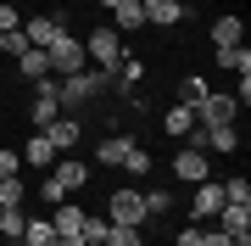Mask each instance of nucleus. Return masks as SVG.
<instances>
[{
  "instance_id": "e433bc0d",
  "label": "nucleus",
  "mask_w": 251,
  "mask_h": 246,
  "mask_svg": "<svg viewBox=\"0 0 251 246\" xmlns=\"http://www.w3.org/2000/svg\"><path fill=\"white\" fill-rule=\"evenodd\" d=\"M56 246H84V235H56Z\"/></svg>"
},
{
  "instance_id": "39448f33",
  "label": "nucleus",
  "mask_w": 251,
  "mask_h": 246,
  "mask_svg": "<svg viewBox=\"0 0 251 246\" xmlns=\"http://www.w3.org/2000/svg\"><path fill=\"white\" fill-rule=\"evenodd\" d=\"M145 219H151V213H145V196L140 191H117L112 201H106V224H145Z\"/></svg>"
},
{
  "instance_id": "cd10ccee",
  "label": "nucleus",
  "mask_w": 251,
  "mask_h": 246,
  "mask_svg": "<svg viewBox=\"0 0 251 246\" xmlns=\"http://www.w3.org/2000/svg\"><path fill=\"white\" fill-rule=\"evenodd\" d=\"M224 201H234V207H251V185L240 179V173H234V179L224 185Z\"/></svg>"
},
{
  "instance_id": "0eeeda50",
  "label": "nucleus",
  "mask_w": 251,
  "mask_h": 246,
  "mask_svg": "<svg viewBox=\"0 0 251 246\" xmlns=\"http://www.w3.org/2000/svg\"><path fill=\"white\" fill-rule=\"evenodd\" d=\"M234 112H240L234 95H212V90H206L201 107H196V123H234Z\"/></svg>"
},
{
  "instance_id": "bb28decb",
  "label": "nucleus",
  "mask_w": 251,
  "mask_h": 246,
  "mask_svg": "<svg viewBox=\"0 0 251 246\" xmlns=\"http://www.w3.org/2000/svg\"><path fill=\"white\" fill-rule=\"evenodd\" d=\"M84 246H100V235H106V219H100V213H84Z\"/></svg>"
},
{
  "instance_id": "7c9ffc66",
  "label": "nucleus",
  "mask_w": 251,
  "mask_h": 246,
  "mask_svg": "<svg viewBox=\"0 0 251 246\" xmlns=\"http://www.w3.org/2000/svg\"><path fill=\"white\" fill-rule=\"evenodd\" d=\"M123 168H128V173H151V157H145V151L134 146V151H128V163H123Z\"/></svg>"
},
{
  "instance_id": "9d476101",
  "label": "nucleus",
  "mask_w": 251,
  "mask_h": 246,
  "mask_svg": "<svg viewBox=\"0 0 251 246\" xmlns=\"http://www.w3.org/2000/svg\"><path fill=\"white\" fill-rule=\"evenodd\" d=\"M218 207H224V185H218V179H201L196 185V224L201 219H218Z\"/></svg>"
},
{
  "instance_id": "6e6552de",
  "label": "nucleus",
  "mask_w": 251,
  "mask_h": 246,
  "mask_svg": "<svg viewBox=\"0 0 251 246\" xmlns=\"http://www.w3.org/2000/svg\"><path fill=\"white\" fill-rule=\"evenodd\" d=\"M23 34H28V45H34V51H50L56 39L67 34V28H62V17H28V23H23Z\"/></svg>"
},
{
  "instance_id": "b1692460",
  "label": "nucleus",
  "mask_w": 251,
  "mask_h": 246,
  "mask_svg": "<svg viewBox=\"0 0 251 246\" xmlns=\"http://www.w3.org/2000/svg\"><path fill=\"white\" fill-rule=\"evenodd\" d=\"M23 246H56V224H50V219L28 224V229H23Z\"/></svg>"
},
{
  "instance_id": "f257e3e1",
  "label": "nucleus",
  "mask_w": 251,
  "mask_h": 246,
  "mask_svg": "<svg viewBox=\"0 0 251 246\" xmlns=\"http://www.w3.org/2000/svg\"><path fill=\"white\" fill-rule=\"evenodd\" d=\"M84 56H90L100 73H117V62H123V34H117V28H95V34L84 39Z\"/></svg>"
},
{
  "instance_id": "393cba45",
  "label": "nucleus",
  "mask_w": 251,
  "mask_h": 246,
  "mask_svg": "<svg viewBox=\"0 0 251 246\" xmlns=\"http://www.w3.org/2000/svg\"><path fill=\"white\" fill-rule=\"evenodd\" d=\"M23 229H28V219H23V213H17V207H6V213H0V235H6L11 246H17V241H23Z\"/></svg>"
},
{
  "instance_id": "473e14b6",
  "label": "nucleus",
  "mask_w": 251,
  "mask_h": 246,
  "mask_svg": "<svg viewBox=\"0 0 251 246\" xmlns=\"http://www.w3.org/2000/svg\"><path fill=\"white\" fill-rule=\"evenodd\" d=\"M201 246H234V235H224V229H201Z\"/></svg>"
},
{
  "instance_id": "ddd939ff",
  "label": "nucleus",
  "mask_w": 251,
  "mask_h": 246,
  "mask_svg": "<svg viewBox=\"0 0 251 246\" xmlns=\"http://www.w3.org/2000/svg\"><path fill=\"white\" fill-rule=\"evenodd\" d=\"M218 224H224V235H251V207L224 201V207H218Z\"/></svg>"
},
{
  "instance_id": "412c9836",
  "label": "nucleus",
  "mask_w": 251,
  "mask_h": 246,
  "mask_svg": "<svg viewBox=\"0 0 251 246\" xmlns=\"http://www.w3.org/2000/svg\"><path fill=\"white\" fill-rule=\"evenodd\" d=\"M240 34H246L240 17H218V23H212V45H246Z\"/></svg>"
},
{
  "instance_id": "dca6fc26",
  "label": "nucleus",
  "mask_w": 251,
  "mask_h": 246,
  "mask_svg": "<svg viewBox=\"0 0 251 246\" xmlns=\"http://www.w3.org/2000/svg\"><path fill=\"white\" fill-rule=\"evenodd\" d=\"M50 179L62 185V196H67V191H78V185L90 179V168H84V163H73V157H62V163H56V173H50Z\"/></svg>"
},
{
  "instance_id": "c9c22d12",
  "label": "nucleus",
  "mask_w": 251,
  "mask_h": 246,
  "mask_svg": "<svg viewBox=\"0 0 251 246\" xmlns=\"http://www.w3.org/2000/svg\"><path fill=\"white\" fill-rule=\"evenodd\" d=\"M179 246H201V224H190V229H179Z\"/></svg>"
},
{
  "instance_id": "f704fd0d",
  "label": "nucleus",
  "mask_w": 251,
  "mask_h": 246,
  "mask_svg": "<svg viewBox=\"0 0 251 246\" xmlns=\"http://www.w3.org/2000/svg\"><path fill=\"white\" fill-rule=\"evenodd\" d=\"M0 179H17V151H0Z\"/></svg>"
},
{
  "instance_id": "a878e982",
  "label": "nucleus",
  "mask_w": 251,
  "mask_h": 246,
  "mask_svg": "<svg viewBox=\"0 0 251 246\" xmlns=\"http://www.w3.org/2000/svg\"><path fill=\"white\" fill-rule=\"evenodd\" d=\"M201 95H206V79H184V84H179V107L196 112V107H201Z\"/></svg>"
},
{
  "instance_id": "aec40b11",
  "label": "nucleus",
  "mask_w": 251,
  "mask_h": 246,
  "mask_svg": "<svg viewBox=\"0 0 251 246\" xmlns=\"http://www.w3.org/2000/svg\"><path fill=\"white\" fill-rule=\"evenodd\" d=\"M100 246H145V235L134 224H106V235H100Z\"/></svg>"
},
{
  "instance_id": "5701e85b",
  "label": "nucleus",
  "mask_w": 251,
  "mask_h": 246,
  "mask_svg": "<svg viewBox=\"0 0 251 246\" xmlns=\"http://www.w3.org/2000/svg\"><path fill=\"white\" fill-rule=\"evenodd\" d=\"M162 129H168V135H179V140H184L190 129H196V112H190V107H173L168 118H162Z\"/></svg>"
},
{
  "instance_id": "1a4fd4ad",
  "label": "nucleus",
  "mask_w": 251,
  "mask_h": 246,
  "mask_svg": "<svg viewBox=\"0 0 251 246\" xmlns=\"http://www.w3.org/2000/svg\"><path fill=\"white\" fill-rule=\"evenodd\" d=\"M173 173H179L184 185H201V179H212V163H206V151H179V163H173Z\"/></svg>"
},
{
  "instance_id": "423d86ee",
  "label": "nucleus",
  "mask_w": 251,
  "mask_h": 246,
  "mask_svg": "<svg viewBox=\"0 0 251 246\" xmlns=\"http://www.w3.org/2000/svg\"><path fill=\"white\" fill-rule=\"evenodd\" d=\"M28 118H34L39 129L62 118V107H56V79H34V107H28Z\"/></svg>"
},
{
  "instance_id": "a211bd4d",
  "label": "nucleus",
  "mask_w": 251,
  "mask_h": 246,
  "mask_svg": "<svg viewBox=\"0 0 251 246\" xmlns=\"http://www.w3.org/2000/svg\"><path fill=\"white\" fill-rule=\"evenodd\" d=\"M39 135H45V140H50L56 151H67V146H78V123H62V118H56V123H45V129H39Z\"/></svg>"
},
{
  "instance_id": "9b49d317",
  "label": "nucleus",
  "mask_w": 251,
  "mask_h": 246,
  "mask_svg": "<svg viewBox=\"0 0 251 246\" xmlns=\"http://www.w3.org/2000/svg\"><path fill=\"white\" fill-rule=\"evenodd\" d=\"M145 23H156V28L184 23V0H145Z\"/></svg>"
},
{
  "instance_id": "72a5a7b5",
  "label": "nucleus",
  "mask_w": 251,
  "mask_h": 246,
  "mask_svg": "<svg viewBox=\"0 0 251 246\" xmlns=\"http://www.w3.org/2000/svg\"><path fill=\"white\" fill-rule=\"evenodd\" d=\"M28 51V34H23V28H17V34H6V56H23Z\"/></svg>"
},
{
  "instance_id": "7ed1b4c3",
  "label": "nucleus",
  "mask_w": 251,
  "mask_h": 246,
  "mask_svg": "<svg viewBox=\"0 0 251 246\" xmlns=\"http://www.w3.org/2000/svg\"><path fill=\"white\" fill-rule=\"evenodd\" d=\"M234 146H240L234 123H196L190 129V151H234Z\"/></svg>"
},
{
  "instance_id": "4468645a",
  "label": "nucleus",
  "mask_w": 251,
  "mask_h": 246,
  "mask_svg": "<svg viewBox=\"0 0 251 246\" xmlns=\"http://www.w3.org/2000/svg\"><path fill=\"white\" fill-rule=\"evenodd\" d=\"M50 224H56V235H78V229H84V207H73V201H56Z\"/></svg>"
},
{
  "instance_id": "4c0bfd02",
  "label": "nucleus",
  "mask_w": 251,
  "mask_h": 246,
  "mask_svg": "<svg viewBox=\"0 0 251 246\" xmlns=\"http://www.w3.org/2000/svg\"><path fill=\"white\" fill-rule=\"evenodd\" d=\"M0 56H6V34H0Z\"/></svg>"
},
{
  "instance_id": "f3484780",
  "label": "nucleus",
  "mask_w": 251,
  "mask_h": 246,
  "mask_svg": "<svg viewBox=\"0 0 251 246\" xmlns=\"http://www.w3.org/2000/svg\"><path fill=\"white\" fill-rule=\"evenodd\" d=\"M218 67H224V73H251V51L246 45H218Z\"/></svg>"
},
{
  "instance_id": "c85d7f7f",
  "label": "nucleus",
  "mask_w": 251,
  "mask_h": 246,
  "mask_svg": "<svg viewBox=\"0 0 251 246\" xmlns=\"http://www.w3.org/2000/svg\"><path fill=\"white\" fill-rule=\"evenodd\" d=\"M0 207H23V179H0Z\"/></svg>"
},
{
  "instance_id": "20e7f679",
  "label": "nucleus",
  "mask_w": 251,
  "mask_h": 246,
  "mask_svg": "<svg viewBox=\"0 0 251 246\" xmlns=\"http://www.w3.org/2000/svg\"><path fill=\"white\" fill-rule=\"evenodd\" d=\"M45 56H50V73H62V79L84 73V62H90V56H84V39H73V34H62Z\"/></svg>"
},
{
  "instance_id": "c756f323",
  "label": "nucleus",
  "mask_w": 251,
  "mask_h": 246,
  "mask_svg": "<svg viewBox=\"0 0 251 246\" xmlns=\"http://www.w3.org/2000/svg\"><path fill=\"white\" fill-rule=\"evenodd\" d=\"M168 207H173L168 191H151V196H145V213H168Z\"/></svg>"
},
{
  "instance_id": "58836bf2",
  "label": "nucleus",
  "mask_w": 251,
  "mask_h": 246,
  "mask_svg": "<svg viewBox=\"0 0 251 246\" xmlns=\"http://www.w3.org/2000/svg\"><path fill=\"white\" fill-rule=\"evenodd\" d=\"M100 6H117V0H100Z\"/></svg>"
},
{
  "instance_id": "f03ea898",
  "label": "nucleus",
  "mask_w": 251,
  "mask_h": 246,
  "mask_svg": "<svg viewBox=\"0 0 251 246\" xmlns=\"http://www.w3.org/2000/svg\"><path fill=\"white\" fill-rule=\"evenodd\" d=\"M106 79L112 73H73V79H62V84H56V107H84L90 95L106 90Z\"/></svg>"
},
{
  "instance_id": "ea45409f",
  "label": "nucleus",
  "mask_w": 251,
  "mask_h": 246,
  "mask_svg": "<svg viewBox=\"0 0 251 246\" xmlns=\"http://www.w3.org/2000/svg\"><path fill=\"white\" fill-rule=\"evenodd\" d=\"M0 213H6V207H0Z\"/></svg>"
},
{
  "instance_id": "4be33fe9",
  "label": "nucleus",
  "mask_w": 251,
  "mask_h": 246,
  "mask_svg": "<svg viewBox=\"0 0 251 246\" xmlns=\"http://www.w3.org/2000/svg\"><path fill=\"white\" fill-rule=\"evenodd\" d=\"M23 163H34V168H45V163H56V146H50L45 135H34V140H28V146H23Z\"/></svg>"
},
{
  "instance_id": "f8f14e48",
  "label": "nucleus",
  "mask_w": 251,
  "mask_h": 246,
  "mask_svg": "<svg viewBox=\"0 0 251 246\" xmlns=\"http://www.w3.org/2000/svg\"><path fill=\"white\" fill-rule=\"evenodd\" d=\"M112 17H117V34H134V28H145V0H117Z\"/></svg>"
},
{
  "instance_id": "2eb2a0df",
  "label": "nucleus",
  "mask_w": 251,
  "mask_h": 246,
  "mask_svg": "<svg viewBox=\"0 0 251 246\" xmlns=\"http://www.w3.org/2000/svg\"><path fill=\"white\" fill-rule=\"evenodd\" d=\"M128 151H134V140H128V135H106V140H100V163H106V168H123Z\"/></svg>"
},
{
  "instance_id": "2f4dec72",
  "label": "nucleus",
  "mask_w": 251,
  "mask_h": 246,
  "mask_svg": "<svg viewBox=\"0 0 251 246\" xmlns=\"http://www.w3.org/2000/svg\"><path fill=\"white\" fill-rule=\"evenodd\" d=\"M17 28H23L17 23V6H0V34H17Z\"/></svg>"
},
{
  "instance_id": "6ab92c4d",
  "label": "nucleus",
  "mask_w": 251,
  "mask_h": 246,
  "mask_svg": "<svg viewBox=\"0 0 251 246\" xmlns=\"http://www.w3.org/2000/svg\"><path fill=\"white\" fill-rule=\"evenodd\" d=\"M17 67H23V79H50V56H45V51H34V45L17 56Z\"/></svg>"
}]
</instances>
